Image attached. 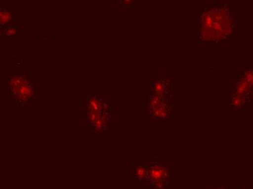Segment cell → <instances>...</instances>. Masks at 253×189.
I'll list each match as a JSON object with an SVG mask.
<instances>
[{
	"mask_svg": "<svg viewBox=\"0 0 253 189\" xmlns=\"http://www.w3.org/2000/svg\"><path fill=\"white\" fill-rule=\"evenodd\" d=\"M18 30H17L16 27H14L13 26H10V27H6L4 33L7 35V37H11L13 35H16Z\"/></svg>",
	"mask_w": 253,
	"mask_h": 189,
	"instance_id": "cell-6",
	"label": "cell"
},
{
	"mask_svg": "<svg viewBox=\"0 0 253 189\" xmlns=\"http://www.w3.org/2000/svg\"><path fill=\"white\" fill-rule=\"evenodd\" d=\"M135 173L139 179H143V178H146V175H147V170L143 166H138V168L135 170Z\"/></svg>",
	"mask_w": 253,
	"mask_h": 189,
	"instance_id": "cell-5",
	"label": "cell"
},
{
	"mask_svg": "<svg viewBox=\"0 0 253 189\" xmlns=\"http://www.w3.org/2000/svg\"><path fill=\"white\" fill-rule=\"evenodd\" d=\"M172 91V81L164 75H156L153 79L152 94L168 99Z\"/></svg>",
	"mask_w": 253,
	"mask_h": 189,
	"instance_id": "cell-2",
	"label": "cell"
},
{
	"mask_svg": "<svg viewBox=\"0 0 253 189\" xmlns=\"http://www.w3.org/2000/svg\"><path fill=\"white\" fill-rule=\"evenodd\" d=\"M0 17H1V25H6L8 24L11 21V15L5 9H1L0 12Z\"/></svg>",
	"mask_w": 253,
	"mask_h": 189,
	"instance_id": "cell-4",
	"label": "cell"
},
{
	"mask_svg": "<svg viewBox=\"0 0 253 189\" xmlns=\"http://www.w3.org/2000/svg\"><path fill=\"white\" fill-rule=\"evenodd\" d=\"M31 78L21 71L15 72L4 81V86L13 95V102L18 108L32 101L34 95V86Z\"/></svg>",
	"mask_w": 253,
	"mask_h": 189,
	"instance_id": "cell-1",
	"label": "cell"
},
{
	"mask_svg": "<svg viewBox=\"0 0 253 189\" xmlns=\"http://www.w3.org/2000/svg\"><path fill=\"white\" fill-rule=\"evenodd\" d=\"M167 100L153 94L149 97L147 107L153 116L155 118H164L168 115V105Z\"/></svg>",
	"mask_w": 253,
	"mask_h": 189,
	"instance_id": "cell-3",
	"label": "cell"
}]
</instances>
